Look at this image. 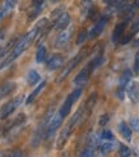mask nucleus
<instances>
[{
  "instance_id": "obj_24",
  "label": "nucleus",
  "mask_w": 139,
  "mask_h": 157,
  "mask_svg": "<svg viewBox=\"0 0 139 157\" xmlns=\"http://www.w3.org/2000/svg\"><path fill=\"white\" fill-rule=\"evenodd\" d=\"M101 138L106 139V140H114V134L110 130H103L102 134H101Z\"/></svg>"
},
{
  "instance_id": "obj_25",
  "label": "nucleus",
  "mask_w": 139,
  "mask_h": 157,
  "mask_svg": "<svg viewBox=\"0 0 139 157\" xmlns=\"http://www.w3.org/2000/svg\"><path fill=\"white\" fill-rule=\"evenodd\" d=\"M96 93H93V95H91V97L88 98V102H87V109H92L96 102Z\"/></svg>"
},
{
  "instance_id": "obj_3",
  "label": "nucleus",
  "mask_w": 139,
  "mask_h": 157,
  "mask_svg": "<svg viewBox=\"0 0 139 157\" xmlns=\"http://www.w3.org/2000/svg\"><path fill=\"white\" fill-rule=\"evenodd\" d=\"M81 93H82V90H81V87H78L77 90H74L70 95H69L68 97H66V100H65V102L63 104V106H61V109H60V114L63 115L64 117L69 114V111H70V109H72V106H73V104L79 98V96H81Z\"/></svg>"
},
{
  "instance_id": "obj_11",
  "label": "nucleus",
  "mask_w": 139,
  "mask_h": 157,
  "mask_svg": "<svg viewBox=\"0 0 139 157\" xmlns=\"http://www.w3.org/2000/svg\"><path fill=\"white\" fill-rule=\"evenodd\" d=\"M15 4H17V0H5L3 6L0 8V19H3L10 10H13Z\"/></svg>"
},
{
  "instance_id": "obj_28",
  "label": "nucleus",
  "mask_w": 139,
  "mask_h": 157,
  "mask_svg": "<svg viewBox=\"0 0 139 157\" xmlns=\"http://www.w3.org/2000/svg\"><path fill=\"white\" fill-rule=\"evenodd\" d=\"M130 123H132V127L139 132V120L138 119H132V120H130Z\"/></svg>"
},
{
  "instance_id": "obj_2",
  "label": "nucleus",
  "mask_w": 139,
  "mask_h": 157,
  "mask_svg": "<svg viewBox=\"0 0 139 157\" xmlns=\"http://www.w3.org/2000/svg\"><path fill=\"white\" fill-rule=\"evenodd\" d=\"M23 100H24L23 95H19L18 97H15L14 100L9 101V102H6L2 107V110H0V119H5L6 116H9L15 109H17L18 106H21V104L23 102Z\"/></svg>"
},
{
  "instance_id": "obj_17",
  "label": "nucleus",
  "mask_w": 139,
  "mask_h": 157,
  "mask_svg": "<svg viewBox=\"0 0 139 157\" xmlns=\"http://www.w3.org/2000/svg\"><path fill=\"white\" fill-rule=\"evenodd\" d=\"M125 26H126V22H121L116 26V28H115L114 33H112V41H115V42L119 41V38L122 36V33H124Z\"/></svg>"
},
{
  "instance_id": "obj_10",
  "label": "nucleus",
  "mask_w": 139,
  "mask_h": 157,
  "mask_svg": "<svg viewBox=\"0 0 139 157\" xmlns=\"http://www.w3.org/2000/svg\"><path fill=\"white\" fill-rule=\"evenodd\" d=\"M106 18H102V19H100L97 23H96V26L92 28V31H91V33H89V38H92V40H93V38H96L100 33L102 32L103 31V28H105V26H106Z\"/></svg>"
},
{
  "instance_id": "obj_16",
  "label": "nucleus",
  "mask_w": 139,
  "mask_h": 157,
  "mask_svg": "<svg viewBox=\"0 0 139 157\" xmlns=\"http://www.w3.org/2000/svg\"><path fill=\"white\" fill-rule=\"evenodd\" d=\"M114 148V143L112 140H106V139H101V142L98 143V150L101 151L102 155L109 153L111 150Z\"/></svg>"
},
{
  "instance_id": "obj_1",
  "label": "nucleus",
  "mask_w": 139,
  "mask_h": 157,
  "mask_svg": "<svg viewBox=\"0 0 139 157\" xmlns=\"http://www.w3.org/2000/svg\"><path fill=\"white\" fill-rule=\"evenodd\" d=\"M38 27H35L32 31H29V32L26 35V36H23L21 40L15 44V46L13 48V50H12V52H10V55L8 56V59H6V61L3 64V67L4 65H6V64H9L10 61H13L15 58H18L19 55L24 51V50H27L28 49V46L32 44V41L36 38V36H37V33H38Z\"/></svg>"
},
{
  "instance_id": "obj_19",
  "label": "nucleus",
  "mask_w": 139,
  "mask_h": 157,
  "mask_svg": "<svg viewBox=\"0 0 139 157\" xmlns=\"http://www.w3.org/2000/svg\"><path fill=\"white\" fill-rule=\"evenodd\" d=\"M38 81H40V75H38V73L36 72V70H29V73L27 75V82L29 86H33L36 84Z\"/></svg>"
},
{
  "instance_id": "obj_20",
  "label": "nucleus",
  "mask_w": 139,
  "mask_h": 157,
  "mask_svg": "<svg viewBox=\"0 0 139 157\" xmlns=\"http://www.w3.org/2000/svg\"><path fill=\"white\" fill-rule=\"evenodd\" d=\"M130 78H132V73H130L129 70L124 72V74H122L121 78H120V88H121V90L125 88V86H126L128 82L130 81Z\"/></svg>"
},
{
  "instance_id": "obj_21",
  "label": "nucleus",
  "mask_w": 139,
  "mask_h": 157,
  "mask_svg": "<svg viewBox=\"0 0 139 157\" xmlns=\"http://www.w3.org/2000/svg\"><path fill=\"white\" fill-rule=\"evenodd\" d=\"M43 2L45 0H33V12H32V14H31V18H33V17H36V15L40 13V10H41V6H42V4H43Z\"/></svg>"
},
{
  "instance_id": "obj_31",
  "label": "nucleus",
  "mask_w": 139,
  "mask_h": 157,
  "mask_svg": "<svg viewBox=\"0 0 139 157\" xmlns=\"http://www.w3.org/2000/svg\"><path fill=\"white\" fill-rule=\"evenodd\" d=\"M103 2H110V0H103Z\"/></svg>"
},
{
  "instance_id": "obj_12",
  "label": "nucleus",
  "mask_w": 139,
  "mask_h": 157,
  "mask_svg": "<svg viewBox=\"0 0 139 157\" xmlns=\"http://www.w3.org/2000/svg\"><path fill=\"white\" fill-rule=\"evenodd\" d=\"M93 9V3L91 0H82L81 3V15L82 18H87Z\"/></svg>"
},
{
  "instance_id": "obj_22",
  "label": "nucleus",
  "mask_w": 139,
  "mask_h": 157,
  "mask_svg": "<svg viewBox=\"0 0 139 157\" xmlns=\"http://www.w3.org/2000/svg\"><path fill=\"white\" fill-rule=\"evenodd\" d=\"M46 59V48L45 46H40L36 54V61L37 63H42Z\"/></svg>"
},
{
  "instance_id": "obj_23",
  "label": "nucleus",
  "mask_w": 139,
  "mask_h": 157,
  "mask_svg": "<svg viewBox=\"0 0 139 157\" xmlns=\"http://www.w3.org/2000/svg\"><path fill=\"white\" fill-rule=\"evenodd\" d=\"M87 36H88L87 31H86V29H82L81 32H79V35H78V37H77V44H78V45H82L84 41H86Z\"/></svg>"
},
{
  "instance_id": "obj_30",
  "label": "nucleus",
  "mask_w": 139,
  "mask_h": 157,
  "mask_svg": "<svg viewBox=\"0 0 139 157\" xmlns=\"http://www.w3.org/2000/svg\"><path fill=\"white\" fill-rule=\"evenodd\" d=\"M52 3H58V2H60V0H51Z\"/></svg>"
},
{
  "instance_id": "obj_14",
  "label": "nucleus",
  "mask_w": 139,
  "mask_h": 157,
  "mask_svg": "<svg viewBox=\"0 0 139 157\" xmlns=\"http://www.w3.org/2000/svg\"><path fill=\"white\" fill-rule=\"evenodd\" d=\"M79 60H81V56H77V58H74V60H72L70 63H69V64L66 65V68L64 69V72L59 75V78H58V82H61V81H63L64 78H65V77H66L69 73L72 72V69H73V68H74L77 64H78Z\"/></svg>"
},
{
  "instance_id": "obj_13",
  "label": "nucleus",
  "mask_w": 139,
  "mask_h": 157,
  "mask_svg": "<svg viewBox=\"0 0 139 157\" xmlns=\"http://www.w3.org/2000/svg\"><path fill=\"white\" fill-rule=\"evenodd\" d=\"M128 96L133 102H138L139 101V86L137 83H132L128 87Z\"/></svg>"
},
{
  "instance_id": "obj_18",
  "label": "nucleus",
  "mask_w": 139,
  "mask_h": 157,
  "mask_svg": "<svg viewBox=\"0 0 139 157\" xmlns=\"http://www.w3.org/2000/svg\"><path fill=\"white\" fill-rule=\"evenodd\" d=\"M45 86H46V82H42V83H40V84H38L37 87L33 90V92H32V93H31V95L28 96V98H27V101H26V102H27V104L33 102V101H35V98H36L38 95H40V92H41V91L45 88Z\"/></svg>"
},
{
  "instance_id": "obj_5",
  "label": "nucleus",
  "mask_w": 139,
  "mask_h": 157,
  "mask_svg": "<svg viewBox=\"0 0 139 157\" xmlns=\"http://www.w3.org/2000/svg\"><path fill=\"white\" fill-rule=\"evenodd\" d=\"M63 119H64V116L61 115L60 113H58L55 116H52L50 119V121H49V127H47V130H46V136L51 137V134H54V132H55L61 125Z\"/></svg>"
},
{
  "instance_id": "obj_29",
  "label": "nucleus",
  "mask_w": 139,
  "mask_h": 157,
  "mask_svg": "<svg viewBox=\"0 0 139 157\" xmlns=\"http://www.w3.org/2000/svg\"><path fill=\"white\" fill-rule=\"evenodd\" d=\"M107 121H109V115H103L100 117V125H105Z\"/></svg>"
},
{
  "instance_id": "obj_15",
  "label": "nucleus",
  "mask_w": 139,
  "mask_h": 157,
  "mask_svg": "<svg viewBox=\"0 0 139 157\" xmlns=\"http://www.w3.org/2000/svg\"><path fill=\"white\" fill-rule=\"evenodd\" d=\"M119 132H120V134L122 136V138H124L125 140H128V142L132 140V130H130V128L124 121L119 124Z\"/></svg>"
},
{
  "instance_id": "obj_8",
  "label": "nucleus",
  "mask_w": 139,
  "mask_h": 157,
  "mask_svg": "<svg viewBox=\"0 0 139 157\" xmlns=\"http://www.w3.org/2000/svg\"><path fill=\"white\" fill-rule=\"evenodd\" d=\"M92 72H91V69L87 67V68H84L82 72L75 77V79H74V84L75 86H78V87H82V86H84L87 83V81H88V77H89V74H91Z\"/></svg>"
},
{
  "instance_id": "obj_26",
  "label": "nucleus",
  "mask_w": 139,
  "mask_h": 157,
  "mask_svg": "<svg viewBox=\"0 0 139 157\" xmlns=\"http://www.w3.org/2000/svg\"><path fill=\"white\" fill-rule=\"evenodd\" d=\"M120 156H129L130 155V150H129V148L128 147H125V146H120Z\"/></svg>"
},
{
  "instance_id": "obj_7",
  "label": "nucleus",
  "mask_w": 139,
  "mask_h": 157,
  "mask_svg": "<svg viewBox=\"0 0 139 157\" xmlns=\"http://www.w3.org/2000/svg\"><path fill=\"white\" fill-rule=\"evenodd\" d=\"M74 127V125L72 124V123H69L66 127L61 130V133H60V136H59V138H58V143H56V147L59 148H63V146L65 144V142H66V139H68V137H69V134H70V132H72V128Z\"/></svg>"
},
{
  "instance_id": "obj_27",
  "label": "nucleus",
  "mask_w": 139,
  "mask_h": 157,
  "mask_svg": "<svg viewBox=\"0 0 139 157\" xmlns=\"http://www.w3.org/2000/svg\"><path fill=\"white\" fill-rule=\"evenodd\" d=\"M134 72L139 74V51L135 55V60H134Z\"/></svg>"
},
{
  "instance_id": "obj_4",
  "label": "nucleus",
  "mask_w": 139,
  "mask_h": 157,
  "mask_svg": "<svg viewBox=\"0 0 139 157\" xmlns=\"http://www.w3.org/2000/svg\"><path fill=\"white\" fill-rule=\"evenodd\" d=\"M70 35H72V28L66 27L65 29H63L60 32V35L56 37L55 40V46L58 49H63L66 46V44L69 42V40H70Z\"/></svg>"
},
{
  "instance_id": "obj_6",
  "label": "nucleus",
  "mask_w": 139,
  "mask_h": 157,
  "mask_svg": "<svg viewBox=\"0 0 139 157\" xmlns=\"http://www.w3.org/2000/svg\"><path fill=\"white\" fill-rule=\"evenodd\" d=\"M61 65H63V56H61L60 54H54L46 60V67L50 70L59 69Z\"/></svg>"
},
{
  "instance_id": "obj_9",
  "label": "nucleus",
  "mask_w": 139,
  "mask_h": 157,
  "mask_svg": "<svg viewBox=\"0 0 139 157\" xmlns=\"http://www.w3.org/2000/svg\"><path fill=\"white\" fill-rule=\"evenodd\" d=\"M69 23H70V15H69L68 13H61V14L59 15L58 21H56L55 27H56V29H59V31H63V29H65V28L69 26Z\"/></svg>"
}]
</instances>
